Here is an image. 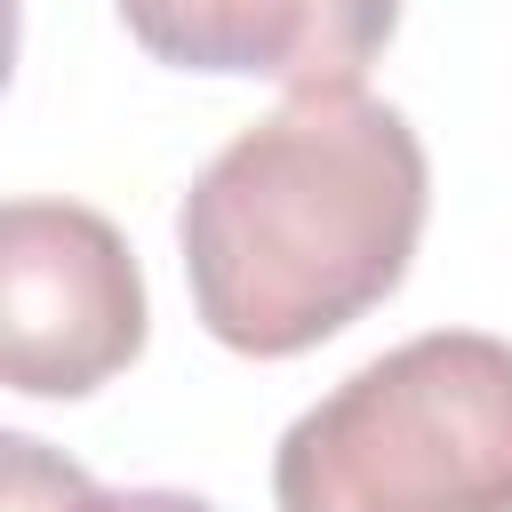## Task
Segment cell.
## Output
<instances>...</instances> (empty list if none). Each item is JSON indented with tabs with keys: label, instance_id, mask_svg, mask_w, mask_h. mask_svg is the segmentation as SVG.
Masks as SVG:
<instances>
[{
	"label": "cell",
	"instance_id": "6",
	"mask_svg": "<svg viewBox=\"0 0 512 512\" xmlns=\"http://www.w3.org/2000/svg\"><path fill=\"white\" fill-rule=\"evenodd\" d=\"M104 512H216L208 496H184V488H128V496H112Z\"/></svg>",
	"mask_w": 512,
	"mask_h": 512
},
{
	"label": "cell",
	"instance_id": "5",
	"mask_svg": "<svg viewBox=\"0 0 512 512\" xmlns=\"http://www.w3.org/2000/svg\"><path fill=\"white\" fill-rule=\"evenodd\" d=\"M112 496L32 432H0V512H104Z\"/></svg>",
	"mask_w": 512,
	"mask_h": 512
},
{
	"label": "cell",
	"instance_id": "1",
	"mask_svg": "<svg viewBox=\"0 0 512 512\" xmlns=\"http://www.w3.org/2000/svg\"><path fill=\"white\" fill-rule=\"evenodd\" d=\"M432 168L384 96L296 88L240 128L184 192L176 240L192 312L248 360H296L376 312L424 240Z\"/></svg>",
	"mask_w": 512,
	"mask_h": 512
},
{
	"label": "cell",
	"instance_id": "3",
	"mask_svg": "<svg viewBox=\"0 0 512 512\" xmlns=\"http://www.w3.org/2000/svg\"><path fill=\"white\" fill-rule=\"evenodd\" d=\"M144 352V280L112 216L80 200L0 208V368L32 400H80Z\"/></svg>",
	"mask_w": 512,
	"mask_h": 512
},
{
	"label": "cell",
	"instance_id": "2",
	"mask_svg": "<svg viewBox=\"0 0 512 512\" xmlns=\"http://www.w3.org/2000/svg\"><path fill=\"white\" fill-rule=\"evenodd\" d=\"M280 512H512V344L432 328L312 400L272 456Z\"/></svg>",
	"mask_w": 512,
	"mask_h": 512
},
{
	"label": "cell",
	"instance_id": "4",
	"mask_svg": "<svg viewBox=\"0 0 512 512\" xmlns=\"http://www.w3.org/2000/svg\"><path fill=\"white\" fill-rule=\"evenodd\" d=\"M112 8L152 64L240 72L280 88H352L400 24V0H112Z\"/></svg>",
	"mask_w": 512,
	"mask_h": 512
}]
</instances>
